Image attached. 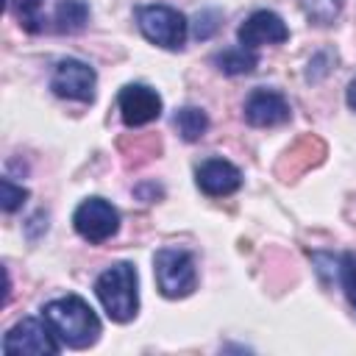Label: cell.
<instances>
[{
  "mask_svg": "<svg viewBox=\"0 0 356 356\" xmlns=\"http://www.w3.org/2000/svg\"><path fill=\"white\" fill-rule=\"evenodd\" d=\"M42 317L47 320V325L53 328L58 342L64 348H72V350L92 348L103 334L100 317L95 314V309L81 295L53 298L50 303L42 306Z\"/></svg>",
  "mask_w": 356,
  "mask_h": 356,
  "instance_id": "cell-1",
  "label": "cell"
},
{
  "mask_svg": "<svg viewBox=\"0 0 356 356\" xmlns=\"http://www.w3.org/2000/svg\"><path fill=\"white\" fill-rule=\"evenodd\" d=\"M95 295L114 323H131L139 312V275L131 261H114L95 278Z\"/></svg>",
  "mask_w": 356,
  "mask_h": 356,
  "instance_id": "cell-2",
  "label": "cell"
},
{
  "mask_svg": "<svg viewBox=\"0 0 356 356\" xmlns=\"http://www.w3.org/2000/svg\"><path fill=\"white\" fill-rule=\"evenodd\" d=\"M153 275H156V286L164 298L178 300V298H189L197 289V267H195V256L186 248L178 245H167L159 248L153 256Z\"/></svg>",
  "mask_w": 356,
  "mask_h": 356,
  "instance_id": "cell-3",
  "label": "cell"
},
{
  "mask_svg": "<svg viewBox=\"0 0 356 356\" xmlns=\"http://www.w3.org/2000/svg\"><path fill=\"white\" fill-rule=\"evenodd\" d=\"M134 17H136L139 33L150 44L164 47V50H181L184 47L186 33H189V22L178 8L164 6V3H150V6H136Z\"/></svg>",
  "mask_w": 356,
  "mask_h": 356,
  "instance_id": "cell-4",
  "label": "cell"
},
{
  "mask_svg": "<svg viewBox=\"0 0 356 356\" xmlns=\"http://www.w3.org/2000/svg\"><path fill=\"white\" fill-rule=\"evenodd\" d=\"M64 345L53 334L44 317H22L3 337L6 356H56Z\"/></svg>",
  "mask_w": 356,
  "mask_h": 356,
  "instance_id": "cell-5",
  "label": "cell"
},
{
  "mask_svg": "<svg viewBox=\"0 0 356 356\" xmlns=\"http://www.w3.org/2000/svg\"><path fill=\"white\" fill-rule=\"evenodd\" d=\"M72 228L89 245H103L120 231V211L117 206H111V200L92 195L81 200L78 209L72 211Z\"/></svg>",
  "mask_w": 356,
  "mask_h": 356,
  "instance_id": "cell-6",
  "label": "cell"
},
{
  "mask_svg": "<svg viewBox=\"0 0 356 356\" xmlns=\"http://www.w3.org/2000/svg\"><path fill=\"white\" fill-rule=\"evenodd\" d=\"M50 89L61 100H75V103H92L95 89H97V72L92 64L81 58H58L50 75Z\"/></svg>",
  "mask_w": 356,
  "mask_h": 356,
  "instance_id": "cell-7",
  "label": "cell"
},
{
  "mask_svg": "<svg viewBox=\"0 0 356 356\" xmlns=\"http://www.w3.org/2000/svg\"><path fill=\"white\" fill-rule=\"evenodd\" d=\"M117 108H120V117L128 128H142V125H150L161 117V95L147 86V83H125L117 95Z\"/></svg>",
  "mask_w": 356,
  "mask_h": 356,
  "instance_id": "cell-8",
  "label": "cell"
},
{
  "mask_svg": "<svg viewBox=\"0 0 356 356\" xmlns=\"http://www.w3.org/2000/svg\"><path fill=\"white\" fill-rule=\"evenodd\" d=\"M242 117L253 128H275L292 120V106L278 89L256 86L242 103Z\"/></svg>",
  "mask_w": 356,
  "mask_h": 356,
  "instance_id": "cell-9",
  "label": "cell"
},
{
  "mask_svg": "<svg viewBox=\"0 0 356 356\" xmlns=\"http://www.w3.org/2000/svg\"><path fill=\"white\" fill-rule=\"evenodd\" d=\"M289 39V28L286 22L270 11V8H259L253 11L239 28H236V42L248 50H256L261 44H284Z\"/></svg>",
  "mask_w": 356,
  "mask_h": 356,
  "instance_id": "cell-10",
  "label": "cell"
},
{
  "mask_svg": "<svg viewBox=\"0 0 356 356\" xmlns=\"http://www.w3.org/2000/svg\"><path fill=\"white\" fill-rule=\"evenodd\" d=\"M195 184L209 197H228L242 186V170L228 159H206L195 167Z\"/></svg>",
  "mask_w": 356,
  "mask_h": 356,
  "instance_id": "cell-11",
  "label": "cell"
},
{
  "mask_svg": "<svg viewBox=\"0 0 356 356\" xmlns=\"http://www.w3.org/2000/svg\"><path fill=\"white\" fill-rule=\"evenodd\" d=\"M323 156H325V145H323V139H317V136H303V139H298V142L284 153V159L278 161V172L289 181V178L306 172L309 167L320 164Z\"/></svg>",
  "mask_w": 356,
  "mask_h": 356,
  "instance_id": "cell-12",
  "label": "cell"
},
{
  "mask_svg": "<svg viewBox=\"0 0 356 356\" xmlns=\"http://www.w3.org/2000/svg\"><path fill=\"white\" fill-rule=\"evenodd\" d=\"M211 64L217 72L222 75H250L256 67H259V56L256 50H248L242 44H234V47H222L211 56Z\"/></svg>",
  "mask_w": 356,
  "mask_h": 356,
  "instance_id": "cell-13",
  "label": "cell"
},
{
  "mask_svg": "<svg viewBox=\"0 0 356 356\" xmlns=\"http://www.w3.org/2000/svg\"><path fill=\"white\" fill-rule=\"evenodd\" d=\"M89 22V3L86 0H58L53 11V31L56 33H78Z\"/></svg>",
  "mask_w": 356,
  "mask_h": 356,
  "instance_id": "cell-14",
  "label": "cell"
},
{
  "mask_svg": "<svg viewBox=\"0 0 356 356\" xmlns=\"http://www.w3.org/2000/svg\"><path fill=\"white\" fill-rule=\"evenodd\" d=\"M172 125H175V131L181 134L184 142H197L209 131V114L197 106H181L172 114Z\"/></svg>",
  "mask_w": 356,
  "mask_h": 356,
  "instance_id": "cell-15",
  "label": "cell"
},
{
  "mask_svg": "<svg viewBox=\"0 0 356 356\" xmlns=\"http://www.w3.org/2000/svg\"><path fill=\"white\" fill-rule=\"evenodd\" d=\"M42 6H44V0H8L11 14L22 25V31H28V33H42L47 28V19L42 14Z\"/></svg>",
  "mask_w": 356,
  "mask_h": 356,
  "instance_id": "cell-16",
  "label": "cell"
},
{
  "mask_svg": "<svg viewBox=\"0 0 356 356\" xmlns=\"http://www.w3.org/2000/svg\"><path fill=\"white\" fill-rule=\"evenodd\" d=\"M298 6L314 25H334L342 14V0H298Z\"/></svg>",
  "mask_w": 356,
  "mask_h": 356,
  "instance_id": "cell-17",
  "label": "cell"
},
{
  "mask_svg": "<svg viewBox=\"0 0 356 356\" xmlns=\"http://www.w3.org/2000/svg\"><path fill=\"white\" fill-rule=\"evenodd\" d=\"M220 25H222V11L220 8H203V11L195 14L192 33H195V39L206 42V39H211L220 31Z\"/></svg>",
  "mask_w": 356,
  "mask_h": 356,
  "instance_id": "cell-18",
  "label": "cell"
},
{
  "mask_svg": "<svg viewBox=\"0 0 356 356\" xmlns=\"http://www.w3.org/2000/svg\"><path fill=\"white\" fill-rule=\"evenodd\" d=\"M334 64H337V53L334 50H317L312 58H309V64H306V81L309 83H320L331 70H334Z\"/></svg>",
  "mask_w": 356,
  "mask_h": 356,
  "instance_id": "cell-19",
  "label": "cell"
},
{
  "mask_svg": "<svg viewBox=\"0 0 356 356\" xmlns=\"http://www.w3.org/2000/svg\"><path fill=\"white\" fill-rule=\"evenodd\" d=\"M28 200V189L22 184H14L11 178H0V206L6 214H14Z\"/></svg>",
  "mask_w": 356,
  "mask_h": 356,
  "instance_id": "cell-20",
  "label": "cell"
},
{
  "mask_svg": "<svg viewBox=\"0 0 356 356\" xmlns=\"http://www.w3.org/2000/svg\"><path fill=\"white\" fill-rule=\"evenodd\" d=\"M339 284H342L350 306L356 309V253L353 250L339 256Z\"/></svg>",
  "mask_w": 356,
  "mask_h": 356,
  "instance_id": "cell-21",
  "label": "cell"
},
{
  "mask_svg": "<svg viewBox=\"0 0 356 356\" xmlns=\"http://www.w3.org/2000/svg\"><path fill=\"white\" fill-rule=\"evenodd\" d=\"M345 103H348L350 111H356V78H350V83L345 89Z\"/></svg>",
  "mask_w": 356,
  "mask_h": 356,
  "instance_id": "cell-22",
  "label": "cell"
}]
</instances>
